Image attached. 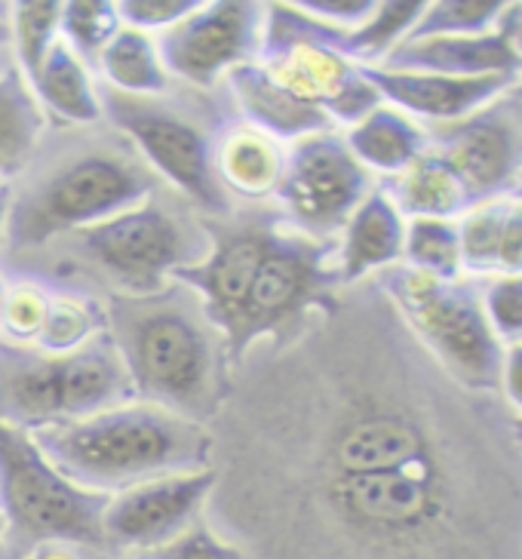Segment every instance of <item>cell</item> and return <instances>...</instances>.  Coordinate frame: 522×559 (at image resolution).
I'll return each mask as SVG.
<instances>
[{"instance_id":"6da1fadb","label":"cell","mask_w":522,"mask_h":559,"mask_svg":"<svg viewBox=\"0 0 522 559\" xmlns=\"http://www.w3.org/2000/svg\"><path fill=\"white\" fill-rule=\"evenodd\" d=\"M105 323L127 366L132 396L191 421L218 409L228 350L188 286L111 298Z\"/></svg>"},{"instance_id":"7a4b0ae2","label":"cell","mask_w":522,"mask_h":559,"mask_svg":"<svg viewBox=\"0 0 522 559\" xmlns=\"http://www.w3.org/2000/svg\"><path fill=\"white\" fill-rule=\"evenodd\" d=\"M32 440L62 477L102 495L169 474L206 471L213 452L200 421L151 403H123L81 421L32 430Z\"/></svg>"},{"instance_id":"3957f363","label":"cell","mask_w":522,"mask_h":559,"mask_svg":"<svg viewBox=\"0 0 522 559\" xmlns=\"http://www.w3.org/2000/svg\"><path fill=\"white\" fill-rule=\"evenodd\" d=\"M130 400V376L111 335L98 332L71 354H47L13 342L0 345V421L13 428L32 433Z\"/></svg>"},{"instance_id":"277c9868","label":"cell","mask_w":522,"mask_h":559,"mask_svg":"<svg viewBox=\"0 0 522 559\" xmlns=\"http://www.w3.org/2000/svg\"><path fill=\"white\" fill-rule=\"evenodd\" d=\"M378 289L408 335L458 388L498 394L505 345L495 338L483 311L479 280H437L396 264L381 271Z\"/></svg>"},{"instance_id":"5b68a950","label":"cell","mask_w":522,"mask_h":559,"mask_svg":"<svg viewBox=\"0 0 522 559\" xmlns=\"http://www.w3.org/2000/svg\"><path fill=\"white\" fill-rule=\"evenodd\" d=\"M111 495L90 492L62 477L28 430L0 421V513L22 554L37 547H108L102 513Z\"/></svg>"},{"instance_id":"8992f818","label":"cell","mask_w":522,"mask_h":559,"mask_svg":"<svg viewBox=\"0 0 522 559\" xmlns=\"http://www.w3.org/2000/svg\"><path fill=\"white\" fill-rule=\"evenodd\" d=\"M151 176L117 151H81L52 166L10 210V237L22 249L59 234H81L151 198Z\"/></svg>"},{"instance_id":"52a82bcc","label":"cell","mask_w":522,"mask_h":559,"mask_svg":"<svg viewBox=\"0 0 522 559\" xmlns=\"http://www.w3.org/2000/svg\"><path fill=\"white\" fill-rule=\"evenodd\" d=\"M264 10L256 62L286 93L344 127H354L381 105V96L366 81L363 68L323 40L320 22L298 13L293 3H271Z\"/></svg>"},{"instance_id":"ba28073f","label":"cell","mask_w":522,"mask_h":559,"mask_svg":"<svg viewBox=\"0 0 522 559\" xmlns=\"http://www.w3.org/2000/svg\"><path fill=\"white\" fill-rule=\"evenodd\" d=\"M335 252V240H313L298 230L271 228L240 313V326L228 345L230 366L244 362V354L261 335H274L295 323L308 308L327 301L329 289L342 283Z\"/></svg>"},{"instance_id":"9c48e42d","label":"cell","mask_w":522,"mask_h":559,"mask_svg":"<svg viewBox=\"0 0 522 559\" xmlns=\"http://www.w3.org/2000/svg\"><path fill=\"white\" fill-rule=\"evenodd\" d=\"M78 247L90 262L115 277L127 289V296L161 293L179 267L203 259L197 230L151 200L96 228L81 230Z\"/></svg>"},{"instance_id":"30bf717a","label":"cell","mask_w":522,"mask_h":559,"mask_svg":"<svg viewBox=\"0 0 522 559\" xmlns=\"http://www.w3.org/2000/svg\"><path fill=\"white\" fill-rule=\"evenodd\" d=\"M376 188V176L351 154L344 135L317 132L286 151V169L274 198L298 234L335 240Z\"/></svg>"},{"instance_id":"8fae6325","label":"cell","mask_w":522,"mask_h":559,"mask_svg":"<svg viewBox=\"0 0 522 559\" xmlns=\"http://www.w3.org/2000/svg\"><path fill=\"white\" fill-rule=\"evenodd\" d=\"M102 115L111 117L117 130L130 135L147 164L169 185H176L185 198L194 200L200 210L213 215L228 213V194L215 179L210 132L157 99H135L117 90L102 96Z\"/></svg>"},{"instance_id":"7c38bea8","label":"cell","mask_w":522,"mask_h":559,"mask_svg":"<svg viewBox=\"0 0 522 559\" xmlns=\"http://www.w3.org/2000/svg\"><path fill=\"white\" fill-rule=\"evenodd\" d=\"M430 151L464 181L471 203L513 198L522 176V96L517 83L474 115L427 127Z\"/></svg>"},{"instance_id":"4fadbf2b","label":"cell","mask_w":522,"mask_h":559,"mask_svg":"<svg viewBox=\"0 0 522 559\" xmlns=\"http://www.w3.org/2000/svg\"><path fill=\"white\" fill-rule=\"evenodd\" d=\"M264 7L249 0H213L157 37L169 78L210 90L234 68L256 62L264 32Z\"/></svg>"},{"instance_id":"5bb4252c","label":"cell","mask_w":522,"mask_h":559,"mask_svg":"<svg viewBox=\"0 0 522 559\" xmlns=\"http://www.w3.org/2000/svg\"><path fill=\"white\" fill-rule=\"evenodd\" d=\"M215 489V471H191L147 479L111 495L102 513L105 544L117 550L147 554L176 542L194 526L206 498Z\"/></svg>"},{"instance_id":"9a60e30c","label":"cell","mask_w":522,"mask_h":559,"mask_svg":"<svg viewBox=\"0 0 522 559\" xmlns=\"http://www.w3.org/2000/svg\"><path fill=\"white\" fill-rule=\"evenodd\" d=\"M268 234L271 228L264 225L215 228L206 255L173 274V283L188 286L200 298L206 320L225 342V350L240 326V313L268 247Z\"/></svg>"},{"instance_id":"2e32d148","label":"cell","mask_w":522,"mask_h":559,"mask_svg":"<svg viewBox=\"0 0 522 559\" xmlns=\"http://www.w3.org/2000/svg\"><path fill=\"white\" fill-rule=\"evenodd\" d=\"M366 81L376 86L384 105L403 111L412 120L437 127L474 115L507 93L520 78H442L422 71H391V68H363Z\"/></svg>"},{"instance_id":"e0dca14e","label":"cell","mask_w":522,"mask_h":559,"mask_svg":"<svg viewBox=\"0 0 522 559\" xmlns=\"http://www.w3.org/2000/svg\"><path fill=\"white\" fill-rule=\"evenodd\" d=\"M376 68L422 71V74H442V78H520L522 56L513 40V3L495 32L474 34V37L403 40Z\"/></svg>"},{"instance_id":"ac0fdd59","label":"cell","mask_w":522,"mask_h":559,"mask_svg":"<svg viewBox=\"0 0 522 559\" xmlns=\"http://www.w3.org/2000/svg\"><path fill=\"white\" fill-rule=\"evenodd\" d=\"M403 247H406V218L393 206L388 191L378 185L344 225L342 243L335 252L339 280L357 283L369 274H381L388 267L403 264Z\"/></svg>"},{"instance_id":"d6986e66","label":"cell","mask_w":522,"mask_h":559,"mask_svg":"<svg viewBox=\"0 0 522 559\" xmlns=\"http://www.w3.org/2000/svg\"><path fill=\"white\" fill-rule=\"evenodd\" d=\"M228 86L244 111L246 123L274 135L277 142H298L317 132H335V123L323 111L286 93L259 62H246L228 74Z\"/></svg>"},{"instance_id":"ffe728a7","label":"cell","mask_w":522,"mask_h":559,"mask_svg":"<svg viewBox=\"0 0 522 559\" xmlns=\"http://www.w3.org/2000/svg\"><path fill=\"white\" fill-rule=\"evenodd\" d=\"M213 169L225 194L261 200L277 194L286 169V148L252 123H230L213 139Z\"/></svg>"},{"instance_id":"44dd1931","label":"cell","mask_w":522,"mask_h":559,"mask_svg":"<svg viewBox=\"0 0 522 559\" xmlns=\"http://www.w3.org/2000/svg\"><path fill=\"white\" fill-rule=\"evenodd\" d=\"M344 142L372 176L381 173L388 179L400 176L406 166L415 164L430 148V135H427L425 123L412 120L384 102L372 108L363 120H357L354 127H347Z\"/></svg>"},{"instance_id":"7402d4cb","label":"cell","mask_w":522,"mask_h":559,"mask_svg":"<svg viewBox=\"0 0 522 559\" xmlns=\"http://www.w3.org/2000/svg\"><path fill=\"white\" fill-rule=\"evenodd\" d=\"M400 210L403 218H449L458 222L474 203L458 179V173L442 160L437 151L427 148L418 160L406 166L400 176L381 185Z\"/></svg>"},{"instance_id":"603a6c76","label":"cell","mask_w":522,"mask_h":559,"mask_svg":"<svg viewBox=\"0 0 522 559\" xmlns=\"http://www.w3.org/2000/svg\"><path fill=\"white\" fill-rule=\"evenodd\" d=\"M422 13H425V0H388V3H376L372 16L354 32H335L329 25H320V34L332 50L347 56L354 66L376 68L406 40Z\"/></svg>"},{"instance_id":"cb8c5ba5","label":"cell","mask_w":522,"mask_h":559,"mask_svg":"<svg viewBox=\"0 0 522 559\" xmlns=\"http://www.w3.org/2000/svg\"><path fill=\"white\" fill-rule=\"evenodd\" d=\"M34 93L52 115L71 123H96L102 117V96L93 86V78L83 66V59L59 37L49 50L44 66L32 78Z\"/></svg>"},{"instance_id":"d4e9b609","label":"cell","mask_w":522,"mask_h":559,"mask_svg":"<svg viewBox=\"0 0 522 559\" xmlns=\"http://www.w3.org/2000/svg\"><path fill=\"white\" fill-rule=\"evenodd\" d=\"M98 68L111 90L135 99H157L169 90V74L161 62L157 40L135 28H120L98 56Z\"/></svg>"},{"instance_id":"484cf974","label":"cell","mask_w":522,"mask_h":559,"mask_svg":"<svg viewBox=\"0 0 522 559\" xmlns=\"http://www.w3.org/2000/svg\"><path fill=\"white\" fill-rule=\"evenodd\" d=\"M44 115L19 71L0 74V179L13 176L40 142Z\"/></svg>"},{"instance_id":"4316f807","label":"cell","mask_w":522,"mask_h":559,"mask_svg":"<svg viewBox=\"0 0 522 559\" xmlns=\"http://www.w3.org/2000/svg\"><path fill=\"white\" fill-rule=\"evenodd\" d=\"M403 264L437 280L464 277L458 222L449 218H408Z\"/></svg>"},{"instance_id":"83f0119b","label":"cell","mask_w":522,"mask_h":559,"mask_svg":"<svg viewBox=\"0 0 522 559\" xmlns=\"http://www.w3.org/2000/svg\"><path fill=\"white\" fill-rule=\"evenodd\" d=\"M510 3L507 0H434L415 22L406 40L425 37H474L489 34L501 25Z\"/></svg>"},{"instance_id":"f1b7e54d","label":"cell","mask_w":522,"mask_h":559,"mask_svg":"<svg viewBox=\"0 0 522 559\" xmlns=\"http://www.w3.org/2000/svg\"><path fill=\"white\" fill-rule=\"evenodd\" d=\"M507 200L510 198L471 206L467 213L458 218V243H461V271H464V277H495Z\"/></svg>"},{"instance_id":"f546056e","label":"cell","mask_w":522,"mask_h":559,"mask_svg":"<svg viewBox=\"0 0 522 559\" xmlns=\"http://www.w3.org/2000/svg\"><path fill=\"white\" fill-rule=\"evenodd\" d=\"M10 37L16 44L19 66L32 81L49 50L62 37V3L59 0H22L10 13Z\"/></svg>"},{"instance_id":"4dcf8cb0","label":"cell","mask_w":522,"mask_h":559,"mask_svg":"<svg viewBox=\"0 0 522 559\" xmlns=\"http://www.w3.org/2000/svg\"><path fill=\"white\" fill-rule=\"evenodd\" d=\"M105 323V313L98 311L93 301L78 296H52L49 313L37 347L47 354H71L86 342H93Z\"/></svg>"},{"instance_id":"1f68e13d","label":"cell","mask_w":522,"mask_h":559,"mask_svg":"<svg viewBox=\"0 0 522 559\" xmlns=\"http://www.w3.org/2000/svg\"><path fill=\"white\" fill-rule=\"evenodd\" d=\"M123 28L111 0H68L62 3V40L81 59H98L108 40Z\"/></svg>"},{"instance_id":"d6a6232c","label":"cell","mask_w":522,"mask_h":559,"mask_svg":"<svg viewBox=\"0 0 522 559\" xmlns=\"http://www.w3.org/2000/svg\"><path fill=\"white\" fill-rule=\"evenodd\" d=\"M49 293L34 286V283H19L7 286L3 296V311H0V330L10 335L13 345L34 347L40 338V330L47 323Z\"/></svg>"},{"instance_id":"836d02e7","label":"cell","mask_w":522,"mask_h":559,"mask_svg":"<svg viewBox=\"0 0 522 559\" xmlns=\"http://www.w3.org/2000/svg\"><path fill=\"white\" fill-rule=\"evenodd\" d=\"M483 289V311L501 345L522 342V274H501V277L479 280Z\"/></svg>"},{"instance_id":"e575fe53","label":"cell","mask_w":522,"mask_h":559,"mask_svg":"<svg viewBox=\"0 0 522 559\" xmlns=\"http://www.w3.org/2000/svg\"><path fill=\"white\" fill-rule=\"evenodd\" d=\"M132 559H244V554L234 544L222 542L210 526L194 523L176 542L147 550V554H135Z\"/></svg>"},{"instance_id":"d590c367","label":"cell","mask_w":522,"mask_h":559,"mask_svg":"<svg viewBox=\"0 0 522 559\" xmlns=\"http://www.w3.org/2000/svg\"><path fill=\"white\" fill-rule=\"evenodd\" d=\"M197 7L200 0H123L117 3V13L127 28L151 34L173 28L188 13H194Z\"/></svg>"},{"instance_id":"8d00e7d4","label":"cell","mask_w":522,"mask_h":559,"mask_svg":"<svg viewBox=\"0 0 522 559\" xmlns=\"http://www.w3.org/2000/svg\"><path fill=\"white\" fill-rule=\"evenodd\" d=\"M378 0H295L293 7L335 32H354L372 16Z\"/></svg>"},{"instance_id":"74e56055","label":"cell","mask_w":522,"mask_h":559,"mask_svg":"<svg viewBox=\"0 0 522 559\" xmlns=\"http://www.w3.org/2000/svg\"><path fill=\"white\" fill-rule=\"evenodd\" d=\"M501 274H522V203L517 198L507 200L505 228H501V243H498V264L495 277Z\"/></svg>"},{"instance_id":"f35d334b","label":"cell","mask_w":522,"mask_h":559,"mask_svg":"<svg viewBox=\"0 0 522 559\" xmlns=\"http://www.w3.org/2000/svg\"><path fill=\"white\" fill-rule=\"evenodd\" d=\"M498 396L513 418H522V342L505 347L501 376H498Z\"/></svg>"},{"instance_id":"ab89813d","label":"cell","mask_w":522,"mask_h":559,"mask_svg":"<svg viewBox=\"0 0 522 559\" xmlns=\"http://www.w3.org/2000/svg\"><path fill=\"white\" fill-rule=\"evenodd\" d=\"M10 210H13V191L10 185L0 179V243L7 237V225H10Z\"/></svg>"},{"instance_id":"60d3db41","label":"cell","mask_w":522,"mask_h":559,"mask_svg":"<svg viewBox=\"0 0 522 559\" xmlns=\"http://www.w3.org/2000/svg\"><path fill=\"white\" fill-rule=\"evenodd\" d=\"M25 559H74L68 550L62 547H56V544H49V547H37L32 554H25Z\"/></svg>"},{"instance_id":"b9f144b4","label":"cell","mask_w":522,"mask_h":559,"mask_svg":"<svg viewBox=\"0 0 522 559\" xmlns=\"http://www.w3.org/2000/svg\"><path fill=\"white\" fill-rule=\"evenodd\" d=\"M10 7H3L0 3V59H3V52H7V40H10V13H7Z\"/></svg>"},{"instance_id":"7bdbcfd3","label":"cell","mask_w":522,"mask_h":559,"mask_svg":"<svg viewBox=\"0 0 522 559\" xmlns=\"http://www.w3.org/2000/svg\"><path fill=\"white\" fill-rule=\"evenodd\" d=\"M513 40H517V50L522 56V3H513Z\"/></svg>"},{"instance_id":"ee69618b","label":"cell","mask_w":522,"mask_h":559,"mask_svg":"<svg viewBox=\"0 0 522 559\" xmlns=\"http://www.w3.org/2000/svg\"><path fill=\"white\" fill-rule=\"evenodd\" d=\"M513 443H517V449L522 452V418H513Z\"/></svg>"},{"instance_id":"f6af8a7d","label":"cell","mask_w":522,"mask_h":559,"mask_svg":"<svg viewBox=\"0 0 522 559\" xmlns=\"http://www.w3.org/2000/svg\"><path fill=\"white\" fill-rule=\"evenodd\" d=\"M7 538V520H3V513H0V542Z\"/></svg>"},{"instance_id":"bcb514c9","label":"cell","mask_w":522,"mask_h":559,"mask_svg":"<svg viewBox=\"0 0 522 559\" xmlns=\"http://www.w3.org/2000/svg\"><path fill=\"white\" fill-rule=\"evenodd\" d=\"M513 198L522 203V176H520V181H517V188H513Z\"/></svg>"},{"instance_id":"7dc6e473","label":"cell","mask_w":522,"mask_h":559,"mask_svg":"<svg viewBox=\"0 0 522 559\" xmlns=\"http://www.w3.org/2000/svg\"><path fill=\"white\" fill-rule=\"evenodd\" d=\"M3 296H7V283L0 280V311H3Z\"/></svg>"},{"instance_id":"c3c4849f","label":"cell","mask_w":522,"mask_h":559,"mask_svg":"<svg viewBox=\"0 0 522 559\" xmlns=\"http://www.w3.org/2000/svg\"><path fill=\"white\" fill-rule=\"evenodd\" d=\"M517 90H520V96H522V74H520V81H517Z\"/></svg>"}]
</instances>
